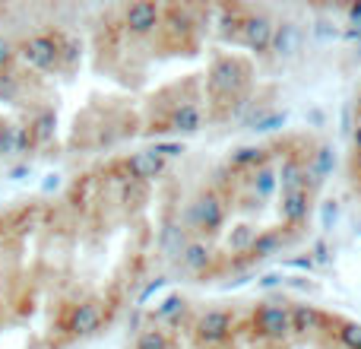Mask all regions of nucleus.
<instances>
[{"label":"nucleus","instance_id":"obj_33","mask_svg":"<svg viewBox=\"0 0 361 349\" xmlns=\"http://www.w3.org/2000/svg\"><path fill=\"white\" fill-rule=\"evenodd\" d=\"M156 150L162 153L165 159H171V156H180V153H184V150H180V143H156Z\"/></svg>","mask_w":361,"mask_h":349},{"label":"nucleus","instance_id":"obj_21","mask_svg":"<svg viewBox=\"0 0 361 349\" xmlns=\"http://www.w3.org/2000/svg\"><path fill=\"white\" fill-rule=\"evenodd\" d=\"M54 124H57L54 112H51V108H42V112L32 118L29 140H32V143H44V140H51V137H54Z\"/></svg>","mask_w":361,"mask_h":349},{"label":"nucleus","instance_id":"obj_4","mask_svg":"<svg viewBox=\"0 0 361 349\" xmlns=\"http://www.w3.org/2000/svg\"><path fill=\"white\" fill-rule=\"evenodd\" d=\"M235 331V314L228 308H206L193 318V337L203 346H219Z\"/></svg>","mask_w":361,"mask_h":349},{"label":"nucleus","instance_id":"obj_30","mask_svg":"<svg viewBox=\"0 0 361 349\" xmlns=\"http://www.w3.org/2000/svg\"><path fill=\"white\" fill-rule=\"evenodd\" d=\"M19 95V80L16 73H0V99L4 102H13Z\"/></svg>","mask_w":361,"mask_h":349},{"label":"nucleus","instance_id":"obj_36","mask_svg":"<svg viewBox=\"0 0 361 349\" xmlns=\"http://www.w3.org/2000/svg\"><path fill=\"white\" fill-rule=\"evenodd\" d=\"M352 143H355V153H361V124H355V131H352Z\"/></svg>","mask_w":361,"mask_h":349},{"label":"nucleus","instance_id":"obj_3","mask_svg":"<svg viewBox=\"0 0 361 349\" xmlns=\"http://www.w3.org/2000/svg\"><path fill=\"white\" fill-rule=\"evenodd\" d=\"M254 333L263 340H286L292 333V305L263 302L254 312Z\"/></svg>","mask_w":361,"mask_h":349},{"label":"nucleus","instance_id":"obj_5","mask_svg":"<svg viewBox=\"0 0 361 349\" xmlns=\"http://www.w3.org/2000/svg\"><path fill=\"white\" fill-rule=\"evenodd\" d=\"M244 73H247V70H244L241 61H235V57H219L209 70V93L216 95V99H231V95L241 89Z\"/></svg>","mask_w":361,"mask_h":349},{"label":"nucleus","instance_id":"obj_13","mask_svg":"<svg viewBox=\"0 0 361 349\" xmlns=\"http://www.w3.org/2000/svg\"><path fill=\"white\" fill-rule=\"evenodd\" d=\"M301 42H305V32H301L298 23H292V19H286V23H276L273 51L279 57H295L301 51Z\"/></svg>","mask_w":361,"mask_h":349},{"label":"nucleus","instance_id":"obj_38","mask_svg":"<svg viewBox=\"0 0 361 349\" xmlns=\"http://www.w3.org/2000/svg\"><path fill=\"white\" fill-rule=\"evenodd\" d=\"M355 162H358V169H361V153H355Z\"/></svg>","mask_w":361,"mask_h":349},{"label":"nucleus","instance_id":"obj_6","mask_svg":"<svg viewBox=\"0 0 361 349\" xmlns=\"http://www.w3.org/2000/svg\"><path fill=\"white\" fill-rule=\"evenodd\" d=\"M162 6L152 4V0H137L124 10V29L137 38H146L152 35L156 29H162Z\"/></svg>","mask_w":361,"mask_h":349},{"label":"nucleus","instance_id":"obj_27","mask_svg":"<svg viewBox=\"0 0 361 349\" xmlns=\"http://www.w3.org/2000/svg\"><path fill=\"white\" fill-rule=\"evenodd\" d=\"M286 121H288V114H286V112H267L254 127H250V131L269 134V131H276V127H286Z\"/></svg>","mask_w":361,"mask_h":349},{"label":"nucleus","instance_id":"obj_14","mask_svg":"<svg viewBox=\"0 0 361 349\" xmlns=\"http://www.w3.org/2000/svg\"><path fill=\"white\" fill-rule=\"evenodd\" d=\"M267 162H269V150H263V146H238V150L228 156V169L231 172H244V174L257 172L260 165H267Z\"/></svg>","mask_w":361,"mask_h":349},{"label":"nucleus","instance_id":"obj_2","mask_svg":"<svg viewBox=\"0 0 361 349\" xmlns=\"http://www.w3.org/2000/svg\"><path fill=\"white\" fill-rule=\"evenodd\" d=\"M19 57L35 70H54L61 67V35L54 32H35L16 45Z\"/></svg>","mask_w":361,"mask_h":349},{"label":"nucleus","instance_id":"obj_26","mask_svg":"<svg viewBox=\"0 0 361 349\" xmlns=\"http://www.w3.org/2000/svg\"><path fill=\"white\" fill-rule=\"evenodd\" d=\"M254 238H257V229H254V225H235V232L228 235V248H231V251H250Z\"/></svg>","mask_w":361,"mask_h":349},{"label":"nucleus","instance_id":"obj_31","mask_svg":"<svg viewBox=\"0 0 361 349\" xmlns=\"http://www.w3.org/2000/svg\"><path fill=\"white\" fill-rule=\"evenodd\" d=\"M314 35H317L320 42H330V38L339 35V29L333 23H326V19H317V23H314Z\"/></svg>","mask_w":361,"mask_h":349},{"label":"nucleus","instance_id":"obj_19","mask_svg":"<svg viewBox=\"0 0 361 349\" xmlns=\"http://www.w3.org/2000/svg\"><path fill=\"white\" fill-rule=\"evenodd\" d=\"M187 242H190L187 238V225H180V223H169L162 229V235H159V248H162L165 257H180Z\"/></svg>","mask_w":361,"mask_h":349},{"label":"nucleus","instance_id":"obj_15","mask_svg":"<svg viewBox=\"0 0 361 349\" xmlns=\"http://www.w3.org/2000/svg\"><path fill=\"white\" fill-rule=\"evenodd\" d=\"M247 187H250V194H254L257 200H269L276 194V187H279V169H276L273 162L260 165L257 172L247 174Z\"/></svg>","mask_w":361,"mask_h":349},{"label":"nucleus","instance_id":"obj_24","mask_svg":"<svg viewBox=\"0 0 361 349\" xmlns=\"http://www.w3.org/2000/svg\"><path fill=\"white\" fill-rule=\"evenodd\" d=\"M184 305H187V302L180 299V295H169V299H165L162 305L156 308V321H169V324H178L180 314H184Z\"/></svg>","mask_w":361,"mask_h":349},{"label":"nucleus","instance_id":"obj_11","mask_svg":"<svg viewBox=\"0 0 361 349\" xmlns=\"http://www.w3.org/2000/svg\"><path fill=\"white\" fill-rule=\"evenodd\" d=\"M178 264H180V270H184V273H193V276L206 273V270L212 267L209 242H203V238H190V242H187V248H184V254L178 257Z\"/></svg>","mask_w":361,"mask_h":349},{"label":"nucleus","instance_id":"obj_37","mask_svg":"<svg viewBox=\"0 0 361 349\" xmlns=\"http://www.w3.org/2000/svg\"><path fill=\"white\" fill-rule=\"evenodd\" d=\"M314 254H317V261H326V244H317V248H314Z\"/></svg>","mask_w":361,"mask_h":349},{"label":"nucleus","instance_id":"obj_17","mask_svg":"<svg viewBox=\"0 0 361 349\" xmlns=\"http://www.w3.org/2000/svg\"><path fill=\"white\" fill-rule=\"evenodd\" d=\"M279 184H282V194L288 191H305V159L288 153L279 165Z\"/></svg>","mask_w":361,"mask_h":349},{"label":"nucleus","instance_id":"obj_8","mask_svg":"<svg viewBox=\"0 0 361 349\" xmlns=\"http://www.w3.org/2000/svg\"><path fill=\"white\" fill-rule=\"evenodd\" d=\"M102 321H105V305H102L99 299H82L80 305L70 308L67 331L73 333V337H92L102 327Z\"/></svg>","mask_w":361,"mask_h":349},{"label":"nucleus","instance_id":"obj_1","mask_svg":"<svg viewBox=\"0 0 361 349\" xmlns=\"http://www.w3.org/2000/svg\"><path fill=\"white\" fill-rule=\"evenodd\" d=\"M225 216H228V203L216 187H203L197 197L187 203L184 225L187 232H200V235H216L222 229Z\"/></svg>","mask_w":361,"mask_h":349},{"label":"nucleus","instance_id":"obj_35","mask_svg":"<svg viewBox=\"0 0 361 349\" xmlns=\"http://www.w3.org/2000/svg\"><path fill=\"white\" fill-rule=\"evenodd\" d=\"M162 286H165V280H156V283H149V286H146V292L140 295V302H146V299H149L152 292H159V289H162Z\"/></svg>","mask_w":361,"mask_h":349},{"label":"nucleus","instance_id":"obj_29","mask_svg":"<svg viewBox=\"0 0 361 349\" xmlns=\"http://www.w3.org/2000/svg\"><path fill=\"white\" fill-rule=\"evenodd\" d=\"M76 57H80V42L70 35H61V64L70 67V64H76Z\"/></svg>","mask_w":361,"mask_h":349},{"label":"nucleus","instance_id":"obj_22","mask_svg":"<svg viewBox=\"0 0 361 349\" xmlns=\"http://www.w3.org/2000/svg\"><path fill=\"white\" fill-rule=\"evenodd\" d=\"M133 349H175V343H171L169 331H162L159 324H152V327H146V331H140Z\"/></svg>","mask_w":361,"mask_h":349},{"label":"nucleus","instance_id":"obj_12","mask_svg":"<svg viewBox=\"0 0 361 349\" xmlns=\"http://www.w3.org/2000/svg\"><path fill=\"white\" fill-rule=\"evenodd\" d=\"M200 127H203V112H200V105H193V102H180L175 105V112L169 114V121H165V131L171 134H197Z\"/></svg>","mask_w":361,"mask_h":349},{"label":"nucleus","instance_id":"obj_34","mask_svg":"<svg viewBox=\"0 0 361 349\" xmlns=\"http://www.w3.org/2000/svg\"><path fill=\"white\" fill-rule=\"evenodd\" d=\"M345 13H349V25H352V29H361V0H358V4H352Z\"/></svg>","mask_w":361,"mask_h":349},{"label":"nucleus","instance_id":"obj_23","mask_svg":"<svg viewBox=\"0 0 361 349\" xmlns=\"http://www.w3.org/2000/svg\"><path fill=\"white\" fill-rule=\"evenodd\" d=\"M162 25H169V32L171 35H190V29H193V19H190V13L187 10H178V6H171L169 13L162 16Z\"/></svg>","mask_w":361,"mask_h":349},{"label":"nucleus","instance_id":"obj_28","mask_svg":"<svg viewBox=\"0 0 361 349\" xmlns=\"http://www.w3.org/2000/svg\"><path fill=\"white\" fill-rule=\"evenodd\" d=\"M16 57H19L16 45H13L10 38L0 35V73H10V67H13V61H16Z\"/></svg>","mask_w":361,"mask_h":349},{"label":"nucleus","instance_id":"obj_20","mask_svg":"<svg viewBox=\"0 0 361 349\" xmlns=\"http://www.w3.org/2000/svg\"><path fill=\"white\" fill-rule=\"evenodd\" d=\"M25 146H32L29 131L16 124H0V153H23Z\"/></svg>","mask_w":361,"mask_h":349},{"label":"nucleus","instance_id":"obj_9","mask_svg":"<svg viewBox=\"0 0 361 349\" xmlns=\"http://www.w3.org/2000/svg\"><path fill=\"white\" fill-rule=\"evenodd\" d=\"M165 165H169V159H165L156 146L140 150V153H133V156L124 159V172H127V178H130V181H152V178H159V174L165 172Z\"/></svg>","mask_w":361,"mask_h":349},{"label":"nucleus","instance_id":"obj_39","mask_svg":"<svg viewBox=\"0 0 361 349\" xmlns=\"http://www.w3.org/2000/svg\"><path fill=\"white\" fill-rule=\"evenodd\" d=\"M355 105H358V112H361V93H358V102H355Z\"/></svg>","mask_w":361,"mask_h":349},{"label":"nucleus","instance_id":"obj_10","mask_svg":"<svg viewBox=\"0 0 361 349\" xmlns=\"http://www.w3.org/2000/svg\"><path fill=\"white\" fill-rule=\"evenodd\" d=\"M307 213H311V194H307V191H288V194H282L279 219L288 225V229H298V225H305L307 223Z\"/></svg>","mask_w":361,"mask_h":349},{"label":"nucleus","instance_id":"obj_18","mask_svg":"<svg viewBox=\"0 0 361 349\" xmlns=\"http://www.w3.org/2000/svg\"><path fill=\"white\" fill-rule=\"evenodd\" d=\"M282 244H286V232L282 229H267V232H257V238H254V244H250L247 254L257 257V261H263V257L279 254Z\"/></svg>","mask_w":361,"mask_h":349},{"label":"nucleus","instance_id":"obj_7","mask_svg":"<svg viewBox=\"0 0 361 349\" xmlns=\"http://www.w3.org/2000/svg\"><path fill=\"white\" fill-rule=\"evenodd\" d=\"M273 32H276V23L267 13H250V16L241 19V42L250 51H257V54L273 51Z\"/></svg>","mask_w":361,"mask_h":349},{"label":"nucleus","instance_id":"obj_25","mask_svg":"<svg viewBox=\"0 0 361 349\" xmlns=\"http://www.w3.org/2000/svg\"><path fill=\"white\" fill-rule=\"evenodd\" d=\"M336 340L345 349H361V324H358V321H339Z\"/></svg>","mask_w":361,"mask_h":349},{"label":"nucleus","instance_id":"obj_32","mask_svg":"<svg viewBox=\"0 0 361 349\" xmlns=\"http://www.w3.org/2000/svg\"><path fill=\"white\" fill-rule=\"evenodd\" d=\"M336 216H339V206L333 203H324V229H333V223H336Z\"/></svg>","mask_w":361,"mask_h":349},{"label":"nucleus","instance_id":"obj_16","mask_svg":"<svg viewBox=\"0 0 361 349\" xmlns=\"http://www.w3.org/2000/svg\"><path fill=\"white\" fill-rule=\"evenodd\" d=\"M324 324H326V314L317 305H307V302L292 305V333H314Z\"/></svg>","mask_w":361,"mask_h":349}]
</instances>
